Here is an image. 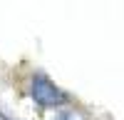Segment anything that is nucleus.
<instances>
[{
	"label": "nucleus",
	"mask_w": 124,
	"mask_h": 120,
	"mask_svg": "<svg viewBox=\"0 0 124 120\" xmlns=\"http://www.w3.org/2000/svg\"><path fill=\"white\" fill-rule=\"evenodd\" d=\"M32 98L37 105L42 108H57L65 103V93L52 83V80H47L45 75H35L32 78Z\"/></svg>",
	"instance_id": "1"
},
{
	"label": "nucleus",
	"mask_w": 124,
	"mask_h": 120,
	"mask_svg": "<svg viewBox=\"0 0 124 120\" xmlns=\"http://www.w3.org/2000/svg\"><path fill=\"white\" fill-rule=\"evenodd\" d=\"M50 120H79V118L72 113V110H57V113L50 118Z\"/></svg>",
	"instance_id": "2"
}]
</instances>
